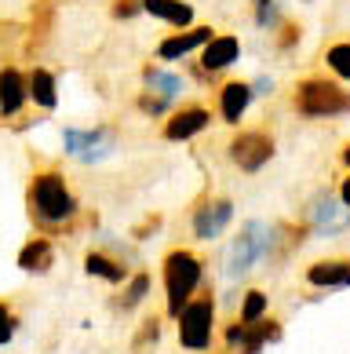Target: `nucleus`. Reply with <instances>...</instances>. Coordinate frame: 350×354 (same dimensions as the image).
Segmentation results:
<instances>
[{
	"mask_svg": "<svg viewBox=\"0 0 350 354\" xmlns=\"http://www.w3.org/2000/svg\"><path fill=\"white\" fill-rule=\"evenodd\" d=\"M142 81H146V91H153V95H161V99H179L183 95V77H175V73H164L157 66H146L142 70Z\"/></svg>",
	"mask_w": 350,
	"mask_h": 354,
	"instance_id": "16",
	"label": "nucleus"
},
{
	"mask_svg": "<svg viewBox=\"0 0 350 354\" xmlns=\"http://www.w3.org/2000/svg\"><path fill=\"white\" fill-rule=\"evenodd\" d=\"M142 11V0H117L113 4V19H132Z\"/></svg>",
	"mask_w": 350,
	"mask_h": 354,
	"instance_id": "27",
	"label": "nucleus"
},
{
	"mask_svg": "<svg viewBox=\"0 0 350 354\" xmlns=\"http://www.w3.org/2000/svg\"><path fill=\"white\" fill-rule=\"evenodd\" d=\"M307 281L318 288H343L350 285V259H318L307 267Z\"/></svg>",
	"mask_w": 350,
	"mask_h": 354,
	"instance_id": "12",
	"label": "nucleus"
},
{
	"mask_svg": "<svg viewBox=\"0 0 350 354\" xmlns=\"http://www.w3.org/2000/svg\"><path fill=\"white\" fill-rule=\"evenodd\" d=\"M255 91H259V95H270V91H274V81H270V77H255V81H252V95H255Z\"/></svg>",
	"mask_w": 350,
	"mask_h": 354,
	"instance_id": "28",
	"label": "nucleus"
},
{
	"mask_svg": "<svg viewBox=\"0 0 350 354\" xmlns=\"http://www.w3.org/2000/svg\"><path fill=\"white\" fill-rule=\"evenodd\" d=\"M51 259H55V252H51V241H44V238H37V241H30L22 248V256H19V267L22 270H48L51 267Z\"/></svg>",
	"mask_w": 350,
	"mask_h": 354,
	"instance_id": "19",
	"label": "nucleus"
},
{
	"mask_svg": "<svg viewBox=\"0 0 350 354\" xmlns=\"http://www.w3.org/2000/svg\"><path fill=\"white\" fill-rule=\"evenodd\" d=\"M197 285H201V259L190 248H172L164 256V288H168V314L172 318H179V310L193 299Z\"/></svg>",
	"mask_w": 350,
	"mask_h": 354,
	"instance_id": "2",
	"label": "nucleus"
},
{
	"mask_svg": "<svg viewBox=\"0 0 350 354\" xmlns=\"http://www.w3.org/2000/svg\"><path fill=\"white\" fill-rule=\"evenodd\" d=\"M343 165L350 168V142H347V147H343Z\"/></svg>",
	"mask_w": 350,
	"mask_h": 354,
	"instance_id": "30",
	"label": "nucleus"
},
{
	"mask_svg": "<svg viewBox=\"0 0 350 354\" xmlns=\"http://www.w3.org/2000/svg\"><path fill=\"white\" fill-rule=\"evenodd\" d=\"M249 102H252V84L226 81L219 88V113H223V121H230V124L241 121V113L249 110Z\"/></svg>",
	"mask_w": 350,
	"mask_h": 354,
	"instance_id": "13",
	"label": "nucleus"
},
{
	"mask_svg": "<svg viewBox=\"0 0 350 354\" xmlns=\"http://www.w3.org/2000/svg\"><path fill=\"white\" fill-rule=\"evenodd\" d=\"M15 314H11V307H4V304H0V347H4L8 344V339L11 336H15Z\"/></svg>",
	"mask_w": 350,
	"mask_h": 354,
	"instance_id": "26",
	"label": "nucleus"
},
{
	"mask_svg": "<svg viewBox=\"0 0 350 354\" xmlns=\"http://www.w3.org/2000/svg\"><path fill=\"white\" fill-rule=\"evenodd\" d=\"M30 208L41 223H66L77 212V201L59 172H41L30 187Z\"/></svg>",
	"mask_w": 350,
	"mask_h": 354,
	"instance_id": "4",
	"label": "nucleus"
},
{
	"mask_svg": "<svg viewBox=\"0 0 350 354\" xmlns=\"http://www.w3.org/2000/svg\"><path fill=\"white\" fill-rule=\"evenodd\" d=\"M142 11L168 22V26H175V30H186V26L193 22V8L186 4V0H142Z\"/></svg>",
	"mask_w": 350,
	"mask_h": 354,
	"instance_id": "14",
	"label": "nucleus"
},
{
	"mask_svg": "<svg viewBox=\"0 0 350 354\" xmlns=\"http://www.w3.org/2000/svg\"><path fill=\"white\" fill-rule=\"evenodd\" d=\"M212 296H193L190 304L179 310V339L186 351H204L212 344Z\"/></svg>",
	"mask_w": 350,
	"mask_h": 354,
	"instance_id": "5",
	"label": "nucleus"
},
{
	"mask_svg": "<svg viewBox=\"0 0 350 354\" xmlns=\"http://www.w3.org/2000/svg\"><path fill=\"white\" fill-rule=\"evenodd\" d=\"M230 219H233V205L226 198L204 201L197 212H193V238H201V241L219 238V234L230 227Z\"/></svg>",
	"mask_w": 350,
	"mask_h": 354,
	"instance_id": "9",
	"label": "nucleus"
},
{
	"mask_svg": "<svg viewBox=\"0 0 350 354\" xmlns=\"http://www.w3.org/2000/svg\"><path fill=\"white\" fill-rule=\"evenodd\" d=\"M292 110L303 117H314V121H325V117H347L350 113V91L332 81V77L310 73L303 81H295L292 91Z\"/></svg>",
	"mask_w": 350,
	"mask_h": 354,
	"instance_id": "1",
	"label": "nucleus"
},
{
	"mask_svg": "<svg viewBox=\"0 0 350 354\" xmlns=\"http://www.w3.org/2000/svg\"><path fill=\"white\" fill-rule=\"evenodd\" d=\"M113 150V136L110 132H77L70 128L66 132V153L81 157V161H99Z\"/></svg>",
	"mask_w": 350,
	"mask_h": 354,
	"instance_id": "10",
	"label": "nucleus"
},
{
	"mask_svg": "<svg viewBox=\"0 0 350 354\" xmlns=\"http://www.w3.org/2000/svg\"><path fill=\"white\" fill-rule=\"evenodd\" d=\"M230 157L233 165L244 168V172H259L270 157H274V136L263 132V128H249V132H237L230 142Z\"/></svg>",
	"mask_w": 350,
	"mask_h": 354,
	"instance_id": "6",
	"label": "nucleus"
},
{
	"mask_svg": "<svg viewBox=\"0 0 350 354\" xmlns=\"http://www.w3.org/2000/svg\"><path fill=\"white\" fill-rule=\"evenodd\" d=\"M347 212H343V205L340 201H332V198H321L314 205V230L321 234H336V230H343L347 227Z\"/></svg>",
	"mask_w": 350,
	"mask_h": 354,
	"instance_id": "17",
	"label": "nucleus"
},
{
	"mask_svg": "<svg viewBox=\"0 0 350 354\" xmlns=\"http://www.w3.org/2000/svg\"><path fill=\"white\" fill-rule=\"evenodd\" d=\"M208 124V110L197 106V102H190V106H179L172 117H168V124H164V139H190V136H197L201 128Z\"/></svg>",
	"mask_w": 350,
	"mask_h": 354,
	"instance_id": "11",
	"label": "nucleus"
},
{
	"mask_svg": "<svg viewBox=\"0 0 350 354\" xmlns=\"http://www.w3.org/2000/svg\"><path fill=\"white\" fill-rule=\"evenodd\" d=\"M215 37L212 26H186V30H179L172 37H164V41L157 44V59L164 62H175V59H186L190 51H201L204 44H208Z\"/></svg>",
	"mask_w": 350,
	"mask_h": 354,
	"instance_id": "7",
	"label": "nucleus"
},
{
	"mask_svg": "<svg viewBox=\"0 0 350 354\" xmlns=\"http://www.w3.org/2000/svg\"><path fill=\"white\" fill-rule=\"evenodd\" d=\"M266 310V292H259V288H252L249 296H244V307H241V322H259Z\"/></svg>",
	"mask_w": 350,
	"mask_h": 354,
	"instance_id": "24",
	"label": "nucleus"
},
{
	"mask_svg": "<svg viewBox=\"0 0 350 354\" xmlns=\"http://www.w3.org/2000/svg\"><path fill=\"white\" fill-rule=\"evenodd\" d=\"M252 22L259 26V30H270V33H274L278 26L284 22V11H281L278 0H255V4H252Z\"/></svg>",
	"mask_w": 350,
	"mask_h": 354,
	"instance_id": "20",
	"label": "nucleus"
},
{
	"mask_svg": "<svg viewBox=\"0 0 350 354\" xmlns=\"http://www.w3.org/2000/svg\"><path fill=\"white\" fill-rule=\"evenodd\" d=\"M241 59V41L237 37H230V33H215L208 44L201 48V59H197V66H201V77L204 73H223L226 66H233V62Z\"/></svg>",
	"mask_w": 350,
	"mask_h": 354,
	"instance_id": "8",
	"label": "nucleus"
},
{
	"mask_svg": "<svg viewBox=\"0 0 350 354\" xmlns=\"http://www.w3.org/2000/svg\"><path fill=\"white\" fill-rule=\"evenodd\" d=\"M150 292V274H139V278L132 281V285H128V296H124V307H135L139 304V299L142 296H146Z\"/></svg>",
	"mask_w": 350,
	"mask_h": 354,
	"instance_id": "25",
	"label": "nucleus"
},
{
	"mask_svg": "<svg viewBox=\"0 0 350 354\" xmlns=\"http://www.w3.org/2000/svg\"><path fill=\"white\" fill-rule=\"evenodd\" d=\"M274 241H278V227L259 223V219L244 223L241 234H237V241H233V248H230V267H226V274H230V278H244V274H249L255 263H263V259L270 256Z\"/></svg>",
	"mask_w": 350,
	"mask_h": 354,
	"instance_id": "3",
	"label": "nucleus"
},
{
	"mask_svg": "<svg viewBox=\"0 0 350 354\" xmlns=\"http://www.w3.org/2000/svg\"><path fill=\"white\" fill-rule=\"evenodd\" d=\"M300 41H303V26H300V22H281L278 30H274L278 51H289V48H295Z\"/></svg>",
	"mask_w": 350,
	"mask_h": 354,
	"instance_id": "23",
	"label": "nucleus"
},
{
	"mask_svg": "<svg viewBox=\"0 0 350 354\" xmlns=\"http://www.w3.org/2000/svg\"><path fill=\"white\" fill-rule=\"evenodd\" d=\"M340 198H343V205L350 208V176L343 179V187H340Z\"/></svg>",
	"mask_w": 350,
	"mask_h": 354,
	"instance_id": "29",
	"label": "nucleus"
},
{
	"mask_svg": "<svg viewBox=\"0 0 350 354\" xmlns=\"http://www.w3.org/2000/svg\"><path fill=\"white\" fill-rule=\"evenodd\" d=\"M325 66L340 77V81H350V41H336L325 51Z\"/></svg>",
	"mask_w": 350,
	"mask_h": 354,
	"instance_id": "22",
	"label": "nucleus"
},
{
	"mask_svg": "<svg viewBox=\"0 0 350 354\" xmlns=\"http://www.w3.org/2000/svg\"><path fill=\"white\" fill-rule=\"evenodd\" d=\"M26 91H30V99L37 102V106H44V110H55V77H51L48 70H33L30 77H26Z\"/></svg>",
	"mask_w": 350,
	"mask_h": 354,
	"instance_id": "18",
	"label": "nucleus"
},
{
	"mask_svg": "<svg viewBox=\"0 0 350 354\" xmlns=\"http://www.w3.org/2000/svg\"><path fill=\"white\" fill-rule=\"evenodd\" d=\"M84 267H88V274H95V278H106V281H121V278H124V267L117 263V259L102 256V252H92V256L84 259Z\"/></svg>",
	"mask_w": 350,
	"mask_h": 354,
	"instance_id": "21",
	"label": "nucleus"
},
{
	"mask_svg": "<svg viewBox=\"0 0 350 354\" xmlns=\"http://www.w3.org/2000/svg\"><path fill=\"white\" fill-rule=\"evenodd\" d=\"M30 99V91H26V77L19 70H0V110H4V117L19 113L22 102Z\"/></svg>",
	"mask_w": 350,
	"mask_h": 354,
	"instance_id": "15",
	"label": "nucleus"
}]
</instances>
